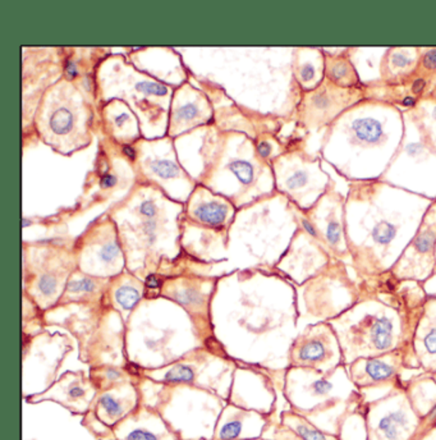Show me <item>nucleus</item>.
<instances>
[{
	"mask_svg": "<svg viewBox=\"0 0 436 440\" xmlns=\"http://www.w3.org/2000/svg\"><path fill=\"white\" fill-rule=\"evenodd\" d=\"M215 340L238 364L270 373L288 369L290 345L300 330L295 283L276 270L260 289H241L235 299L215 292L211 303Z\"/></svg>",
	"mask_w": 436,
	"mask_h": 440,
	"instance_id": "obj_1",
	"label": "nucleus"
},
{
	"mask_svg": "<svg viewBox=\"0 0 436 440\" xmlns=\"http://www.w3.org/2000/svg\"><path fill=\"white\" fill-rule=\"evenodd\" d=\"M434 199L385 180L349 182L346 232L358 282L389 273Z\"/></svg>",
	"mask_w": 436,
	"mask_h": 440,
	"instance_id": "obj_2",
	"label": "nucleus"
},
{
	"mask_svg": "<svg viewBox=\"0 0 436 440\" xmlns=\"http://www.w3.org/2000/svg\"><path fill=\"white\" fill-rule=\"evenodd\" d=\"M358 284L356 303L328 321L341 343L344 365L399 349L415 361L413 340L428 297L425 284L396 279L390 273Z\"/></svg>",
	"mask_w": 436,
	"mask_h": 440,
	"instance_id": "obj_3",
	"label": "nucleus"
},
{
	"mask_svg": "<svg viewBox=\"0 0 436 440\" xmlns=\"http://www.w3.org/2000/svg\"><path fill=\"white\" fill-rule=\"evenodd\" d=\"M406 134L403 110L384 101L365 99L338 118L324 134L319 155L346 180L353 167L372 168L380 180L393 167Z\"/></svg>",
	"mask_w": 436,
	"mask_h": 440,
	"instance_id": "obj_4",
	"label": "nucleus"
},
{
	"mask_svg": "<svg viewBox=\"0 0 436 440\" xmlns=\"http://www.w3.org/2000/svg\"><path fill=\"white\" fill-rule=\"evenodd\" d=\"M201 346L189 315L160 296L145 297L126 323V357L137 369L168 366Z\"/></svg>",
	"mask_w": 436,
	"mask_h": 440,
	"instance_id": "obj_5",
	"label": "nucleus"
},
{
	"mask_svg": "<svg viewBox=\"0 0 436 440\" xmlns=\"http://www.w3.org/2000/svg\"><path fill=\"white\" fill-rule=\"evenodd\" d=\"M283 395L290 410L336 436L349 416L365 403L363 393L350 381L346 365L326 374L288 367L284 374Z\"/></svg>",
	"mask_w": 436,
	"mask_h": 440,
	"instance_id": "obj_6",
	"label": "nucleus"
},
{
	"mask_svg": "<svg viewBox=\"0 0 436 440\" xmlns=\"http://www.w3.org/2000/svg\"><path fill=\"white\" fill-rule=\"evenodd\" d=\"M45 325L72 334L78 343V360L85 365L131 366L124 351L126 323L105 302L99 306L54 307L45 313Z\"/></svg>",
	"mask_w": 436,
	"mask_h": 440,
	"instance_id": "obj_7",
	"label": "nucleus"
},
{
	"mask_svg": "<svg viewBox=\"0 0 436 440\" xmlns=\"http://www.w3.org/2000/svg\"><path fill=\"white\" fill-rule=\"evenodd\" d=\"M137 386L141 403L156 410L182 440H213L228 400L201 388L155 383L139 371Z\"/></svg>",
	"mask_w": 436,
	"mask_h": 440,
	"instance_id": "obj_8",
	"label": "nucleus"
},
{
	"mask_svg": "<svg viewBox=\"0 0 436 440\" xmlns=\"http://www.w3.org/2000/svg\"><path fill=\"white\" fill-rule=\"evenodd\" d=\"M238 362L230 359L218 340L195 348L168 366L137 369L150 381L168 386H191L229 400Z\"/></svg>",
	"mask_w": 436,
	"mask_h": 440,
	"instance_id": "obj_9",
	"label": "nucleus"
},
{
	"mask_svg": "<svg viewBox=\"0 0 436 440\" xmlns=\"http://www.w3.org/2000/svg\"><path fill=\"white\" fill-rule=\"evenodd\" d=\"M78 269L74 246L63 242H41L25 247L23 294L42 313L57 306L68 279Z\"/></svg>",
	"mask_w": 436,
	"mask_h": 440,
	"instance_id": "obj_10",
	"label": "nucleus"
},
{
	"mask_svg": "<svg viewBox=\"0 0 436 440\" xmlns=\"http://www.w3.org/2000/svg\"><path fill=\"white\" fill-rule=\"evenodd\" d=\"M297 287L300 330L329 321L353 306L360 296V284L349 273L348 265L333 260L314 278Z\"/></svg>",
	"mask_w": 436,
	"mask_h": 440,
	"instance_id": "obj_11",
	"label": "nucleus"
},
{
	"mask_svg": "<svg viewBox=\"0 0 436 440\" xmlns=\"http://www.w3.org/2000/svg\"><path fill=\"white\" fill-rule=\"evenodd\" d=\"M72 351L73 343L66 334L45 329L34 337H22L23 398L42 393L55 383Z\"/></svg>",
	"mask_w": 436,
	"mask_h": 440,
	"instance_id": "obj_12",
	"label": "nucleus"
},
{
	"mask_svg": "<svg viewBox=\"0 0 436 440\" xmlns=\"http://www.w3.org/2000/svg\"><path fill=\"white\" fill-rule=\"evenodd\" d=\"M363 415L366 440H415L421 427L404 384L390 388L375 400H365Z\"/></svg>",
	"mask_w": 436,
	"mask_h": 440,
	"instance_id": "obj_13",
	"label": "nucleus"
},
{
	"mask_svg": "<svg viewBox=\"0 0 436 440\" xmlns=\"http://www.w3.org/2000/svg\"><path fill=\"white\" fill-rule=\"evenodd\" d=\"M295 218L298 226L307 231L334 260L350 267L346 232V196L336 190V183L307 210L295 207Z\"/></svg>",
	"mask_w": 436,
	"mask_h": 440,
	"instance_id": "obj_14",
	"label": "nucleus"
},
{
	"mask_svg": "<svg viewBox=\"0 0 436 440\" xmlns=\"http://www.w3.org/2000/svg\"><path fill=\"white\" fill-rule=\"evenodd\" d=\"M278 188L292 204L307 210L328 191L334 180L322 169V156L303 150L278 161Z\"/></svg>",
	"mask_w": 436,
	"mask_h": 440,
	"instance_id": "obj_15",
	"label": "nucleus"
},
{
	"mask_svg": "<svg viewBox=\"0 0 436 440\" xmlns=\"http://www.w3.org/2000/svg\"><path fill=\"white\" fill-rule=\"evenodd\" d=\"M78 269L83 273L112 279L127 264L118 228L112 219L95 221L74 245Z\"/></svg>",
	"mask_w": 436,
	"mask_h": 440,
	"instance_id": "obj_16",
	"label": "nucleus"
},
{
	"mask_svg": "<svg viewBox=\"0 0 436 440\" xmlns=\"http://www.w3.org/2000/svg\"><path fill=\"white\" fill-rule=\"evenodd\" d=\"M366 99V86L343 88L328 80L319 86L301 93L297 104L298 125L309 132L324 134L349 108Z\"/></svg>",
	"mask_w": 436,
	"mask_h": 440,
	"instance_id": "obj_17",
	"label": "nucleus"
},
{
	"mask_svg": "<svg viewBox=\"0 0 436 440\" xmlns=\"http://www.w3.org/2000/svg\"><path fill=\"white\" fill-rule=\"evenodd\" d=\"M216 286L218 282L214 279L179 275L163 280L158 294L173 301L189 315L196 332L205 346L216 340L211 316V303Z\"/></svg>",
	"mask_w": 436,
	"mask_h": 440,
	"instance_id": "obj_18",
	"label": "nucleus"
},
{
	"mask_svg": "<svg viewBox=\"0 0 436 440\" xmlns=\"http://www.w3.org/2000/svg\"><path fill=\"white\" fill-rule=\"evenodd\" d=\"M285 371L270 373L261 367L238 364L228 402L254 410L279 420V400L283 395Z\"/></svg>",
	"mask_w": 436,
	"mask_h": 440,
	"instance_id": "obj_19",
	"label": "nucleus"
},
{
	"mask_svg": "<svg viewBox=\"0 0 436 440\" xmlns=\"http://www.w3.org/2000/svg\"><path fill=\"white\" fill-rule=\"evenodd\" d=\"M341 365H344L342 347L328 321L303 328L289 348L288 367H305L326 374Z\"/></svg>",
	"mask_w": 436,
	"mask_h": 440,
	"instance_id": "obj_20",
	"label": "nucleus"
},
{
	"mask_svg": "<svg viewBox=\"0 0 436 440\" xmlns=\"http://www.w3.org/2000/svg\"><path fill=\"white\" fill-rule=\"evenodd\" d=\"M141 405L137 381L99 392L81 425L98 440L113 439V429Z\"/></svg>",
	"mask_w": 436,
	"mask_h": 440,
	"instance_id": "obj_21",
	"label": "nucleus"
},
{
	"mask_svg": "<svg viewBox=\"0 0 436 440\" xmlns=\"http://www.w3.org/2000/svg\"><path fill=\"white\" fill-rule=\"evenodd\" d=\"M399 280L426 283L436 274V197L423 216L415 237L390 269Z\"/></svg>",
	"mask_w": 436,
	"mask_h": 440,
	"instance_id": "obj_22",
	"label": "nucleus"
},
{
	"mask_svg": "<svg viewBox=\"0 0 436 440\" xmlns=\"http://www.w3.org/2000/svg\"><path fill=\"white\" fill-rule=\"evenodd\" d=\"M347 369L350 381L361 392L388 390L404 384V374L416 375L413 357L404 349L357 359Z\"/></svg>",
	"mask_w": 436,
	"mask_h": 440,
	"instance_id": "obj_23",
	"label": "nucleus"
},
{
	"mask_svg": "<svg viewBox=\"0 0 436 440\" xmlns=\"http://www.w3.org/2000/svg\"><path fill=\"white\" fill-rule=\"evenodd\" d=\"M334 260L329 253L301 226H298L287 251L276 264V270L295 286L314 278Z\"/></svg>",
	"mask_w": 436,
	"mask_h": 440,
	"instance_id": "obj_24",
	"label": "nucleus"
},
{
	"mask_svg": "<svg viewBox=\"0 0 436 440\" xmlns=\"http://www.w3.org/2000/svg\"><path fill=\"white\" fill-rule=\"evenodd\" d=\"M98 390L85 371H66L45 392L23 398L30 405L54 402L74 416L88 414Z\"/></svg>",
	"mask_w": 436,
	"mask_h": 440,
	"instance_id": "obj_25",
	"label": "nucleus"
},
{
	"mask_svg": "<svg viewBox=\"0 0 436 440\" xmlns=\"http://www.w3.org/2000/svg\"><path fill=\"white\" fill-rule=\"evenodd\" d=\"M279 421L227 402L215 427L213 440H249L264 438L269 427Z\"/></svg>",
	"mask_w": 436,
	"mask_h": 440,
	"instance_id": "obj_26",
	"label": "nucleus"
},
{
	"mask_svg": "<svg viewBox=\"0 0 436 440\" xmlns=\"http://www.w3.org/2000/svg\"><path fill=\"white\" fill-rule=\"evenodd\" d=\"M112 440H182L161 415L141 403L113 429Z\"/></svg>",
	"mask_w": 436,
	"mask_h": 440,
	"instance_id": "obj_27",
	"label": "nucleus"
},
{
	"mask_svg": "<svg viewBox=\"0 0 436 440\" xmlns=\"http://www.w3.org/2000/svg\"><path fill=\"white\" fill-rule=\"evenodd\" d=\"M413 354L417 374L436 371V291H428L413 340Z\"/></svg>",
	"mask_w": 436,
	"mask_h": 440,
	"instance_id": "obj_28",
	"label": "nucleus"
},
{
	"mask_svg": "<svg viewBox=\"0 0 436 440\" xmlns=\"http://www.w3.org/2000/svg\"><path fill=\"white\" fill-rule=\"evenodd\" d=\"M109 282L76 269L55 307L99 306L104 303Z\"/></svg>",
	"mask_w": 436,
	"mask_h": 440,
	"instance_id": "obj_29",
	"label": "nucleus"
},
{
	"mask_svg": "<svg viewBox=\"0 0 436 440\" xmlns=\"http://www.w3.org/2000/svg\"><path fill=\"white\" fill-rule=\"evenodd\" d=\"M146 283L131 273H123L112 278L107 286L104 302L107 307L119 313L127 323L137 306L146 297Z\"/></svg>",
	"mask_w": 436,
	"mask_h": 440,
	"instance_id": "obj_30",
	"label": "nucleus"
},
{
	"mask_svg": "<svg viewBox=\"0 0 436 440\" xmlns=\"http://www.w3.org/2000/svg\"><path fill=\"white\" fill-rule=\"evenodd\" d=\"M423 47H389L380 62V82L388 86L402 85L416 72Z\"/></svg>",
	"mask_w": 436,
	"mask_h": 440,
	"instance_id": "obj_31",
	"label": "nucleus"
},
{
	"mask_svg": "<svg viewBox=\"0 0 436 440\" xmlns=\"http://www.w3.org/2000/svg\"><path fill=\"white\" fill-rule=\"evenodd\" d=\"M293 76L301 93L314 90L325 80V57L322 47H303L293 53Z\"/></svg>",
	"mask_w": 436,
	"mask_h": 440,
	"instance_id": "obj_32",
	"label": "nucleus"
},
{
	"mask_svg": "<svg viewBox=\"0 0 436 440\" xmlns=\"http://www.w3.org/2000/svg\"><path fill=\"white\" fill-rule=\"evenodd\" d=\"M403 117L415 128L420 140L436 156V95H426L416 105L403 110Z\"/></svg>",
	"mask_w": 436,
	"mask_h": 440,
	"instance_id": "obj_33",
	"label": "nucleus"
},
{
	"mask_svg": "<svg viewBox=\"0 0 436 440\" xmlns=\"http://www.w3.org/2000/svg\"><path fill=\"white\" fill-rule=\"evenodd\" d=\"M187 214L188 218L196 224L208 231L219 232L228 227L233 215V207L225 201L200 197L189 204Z\"/></svg>",
	"mask_w": 436,
	"mask_h": 440,
	"instance_id": "obj_34",
	"label": "nucleus"
},
{
	"mask_svg": "<svg viewBox=\"0 0 436 440\" xmlns=\"http://www.w3.org/2000/svg\"><path fill=\"white\" fill-rule=\"evenodd\" d=\"M350 52L352 49H342L338 52L324 49L325 80L343 88H352L363 85V82L360 80L353 64Z\"/></svg>",
	"mask_w": 436,
	"mask_h": 440,
	"instance_id": "obj_35",
	"label": "nucleus"
},
{
	"mask_svg": "<svg viewBox=\"0 0 436 440\" xmlns=\"http://www.w3.org/2000/svg\"><path fill=\"white\" fill-rule=\"evenodd\" d=\"M88 376L93 381L98 393L105 392L112 388L121 386L123 383L137 381V371L132 365H99L88 369Z\"/></svg>",
	"mask_w": 436,
	"mask_h": 440,
	"instance_id": "obj_36",
	"label": "nucleus"
},
{
	"mask_svg": "<svg viewBox=\"0 0 436 440\" xmlns=\"http://www.w3.org/2000/svg\"><path fill=\"white\" fill-rule=\"evenodd\" d=\"M279 421L283 425L292 429L298 434L303 440H341L334 434L325 433L316 427L311 421L303 417L302 415L297 414L293 410L287 408L279 415Z\"/></svg>",
	"mask_w": 436,
	"mask_h": 440,
	"instance_id": "obj_37",
	"label": "nucleus"
},
{
	"mask_svg": "<svg viewBox=\"0 0 436 440\" xmlns=\"http://www.w3.org/2000/svg\"><path fill=\"white\" fill-rule=\"evenodd\" d=\"M50 128L57 136L71 134L74 128V115L69 108H58L50 120Z\"/></svg>",
	"mask_w": 436,
	"mask_h": 440,
	"instance_id": "obj_38",
	"label": "nucleus"
},
{
	"mask_svg": "<svg viewBox=\"0 0 436 440\" xmlns=\"http://www.w3.org/2000/svg\"><path fill=\"white\" fill-rule=\"evenodd\" d=\"M229 168L235 174V177L241 180L242 185L249 186L255 182V168L249 161H235Z\"/></svg>",
	"mask_w": 436,
	"mask_h": 440,
	"instance_id": "obj_39",
	"label": "nucleus"
},
{
	"mask_svg": "<svg viewBox=\"0 0 436 440\" xmlns=\"http://www.w3.org/2000/svg\"><path fill=\"white\" fill-rule=\"evenodd\" d=\"M264 438H268L270 440H303L298 434H295L292 429L283 425L281 421H274L270 427H269L266 433L264 435Z\"/></svg>",
	"mask_w": 436,
	"mask_h": 440,
	"instance_id": "obj_40",
	"label": "nucleus"
},
{
	"mask_svg": "<svg viewBox=\"0 0 436 440\" xmlns=\"http://www.w3.org/2000/svg\"><path fill=\"white\" fill-rule=\"evenodd\" d=\"M151 172L159 175L164 180L169 178H175L177 175H179V167L170 161H154L151 163Z\"/></svg>",
	"mask_w": 436,
	"mask_h": 440,
	"instance_id": "obj_41",
	"label": "nucleus"
},
{
	"mask_svg": "<svg viewBox=\"0 0 436 440\" xmlns=\"http://www.w3.org/2000/svg\"><path fill=\"white\" fill-rule=\"evenodd\" d=\"M137 90L140 93H146V95H153V96H164L168 93V88L165 86H163L158 82H140L137 83Z\"/></svg>",
	"mask_w": 436,
	"mask_h": 440,
	"instance_id": "obj_42",
	"label": "nucleus"
},
{
	"mask_svg": "<svg viewBox=\"0 0 436 440\" xmlns=\"http://www.w3.org/2000/svg\"><path fill=\"white\" fill-rule=\"evenodd\" d=\"M197 115H199V108L195 104L189 103L187 105H183L178 109L177 120L179 122H187V120H195Z\"/></svg>",
	"mask_w": 436,
	"mask_h": 440,
	"instance_id": "obj_43",
	"label": "nucleus"
},
{
	"mask_svg": "<svg viewBox=\"0 0 436 440\" xmlns=\"http://www.w3.org/2000/svg\"><path fill=\"white\" fill-rule=\"evenodd\" d=\"M257 151L261 155L262 158H269L273 153V145L266 141H262L257 145Z\"/></svg>",
	"mask_w": 436,
	"mask_h": 440,
	"instance_id": "obj_44",
	"label": "nucleus"
},
{
	"mask_svg": "<svg viewBox=\"0 0 436 440\" xmlns=\"http://www.w3.org/2000/svg\"><path fill=\"white\" fill-rule=\"evenodd\" d=\"M415 440H436V425L430 427L423 433L418 434Z\"/></svg>",
	"mask_w": 436,
	"mask_h": 440,
	"instance_id": "obj_45",
	"label": "nucleus"
},
{
	"mask_svg": "<svg viewBox=\"0 0 436 440\" xmlns=\"http://www.w3.org/2000/svg\"><path fill=\"white\" fill-rule=\"evenodd\" d=\"M115 183H117V178L112 174H107L101 180V186L104 187V188L115 186Z\"/></svg>",
	"mask_w": 436,
	"mask_h": 440,
	"instance_id": "obj_46",
	"label": "nucleus"
},
{
	"mask_svg": "<svg viewBox=\"0 0 436 440\" xmlns=\"http://www.w3.org/2000/svg\"><path fill=\"white\" fill-rule=\"evenodd\" d=\"M128 120H129V114L128 113H122L115 117V123H117V126H119V127H122L123 125H126Z\"/></svg>",
	"mask_w": 436,
	"mask_h": 440,
	"instance_id": "obj_47",
	"label": "nucleus"
},
{
	"mask_svg": "<svg viewBox=\"0 0 436 440\" xmlns=\"http://www.w3.org/2000/svg\"><path fill=\"white\" fill-rule=\"evenodd\" d=\"M67 74H69L71 77H74L76 74H77V69H76V66H74L73 63H68Z\"/></svg>",
	"mask_w": 436,
	"mask_h": 440,
	"instance_id": "obj_48",
	"label": "nucleus"
},
{
	"mask_svg": "<svg viewBox=\"0 0 436 440\" xmlns=\"http://www.w3.org/2000/svg\"><path fill=\"white\" fill-rule=\"evenodd\" d=\"M249 440H270L268 438H257V439H249Z\"/></svg>",
	"mask_w": 436,
	"mask_h": 440,
	"instance_id": "obj_49",
	"label": "nucleus"
}]
</instances>
